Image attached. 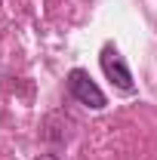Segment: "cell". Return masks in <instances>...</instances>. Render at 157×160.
Here are the masks:
<instances>
[{
  "instance_id": "6da1fadb",
  "label": "cell",
  "mask_w": 157,
  "mask_h": 160,
  "mask_svg": "<svg viewBox=\"0 0 157 160\" xmlns=\"http://www.w3.org/2000/svg\"><path fill=\"white\" fill-rule=\"evenodd\" d=\"M99 62H102V71H105V77L111 80L120 92H133V89H136L133 74H129V68H126V62H123V56L117 52V46H114V43H108V46L102 49Z\"/></svg>"
},
{
  "instance_id": "7a4b0ae2",
  "label": "cell",
  "mask_w": 157,
  "mask_h": 160,
  "mask_svg": "<svg viewBox=\"0 0 157 160\" xmlns=\"http://www.w3.org/2000/svg\"><path fill=\"white\" fill-rule=\"evenodd\" d=\"M68 89H71V96H74L80 105H86V108H93V111H102V108H105V92L96 86V80L89 77L86 71L74 68V71L68 74Z\"/></svg>"
},
{
  "instance_id": "3957f363",
  "label": "cell",
  "mask_w": 157,
  "mask_h": 160,
  "mask_svg": "<svg viewBox=\"0 0 157 160\" xmlns=\"http://www.w3.org/2000/svg\"><path fill=\"white\" fill-rule=\"evenodd\" d=\"M37 160H62V157H56V154H40Z\"/></svg>"
}]
</instances>
